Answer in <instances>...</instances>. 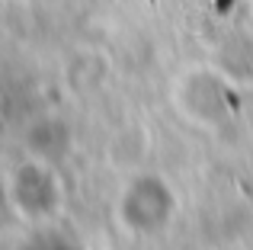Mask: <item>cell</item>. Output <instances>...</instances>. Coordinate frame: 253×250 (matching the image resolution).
I'll use <instances>...</instances> for the list:
<instances>
[{"label":"cell","instance_id":"1","mask_svg":"<svg viewBox=\"0 0 253 250\" xmlns=\"http://www.w3.org/2000/svg\"><path fill=\"white\" fill-rule=\"evenodd\" d=\"M6 199L16 215L29 221H48L58 215L64 202V189L55 167L42 157H26L10 176H6Z\"/></svg>","mask_w":253,"mask_h":250},{"label":"cell","instance_id":"2","mask_svg":"<svg viewBox=\"0 0 253 250\" xmlns=\"http://www.w3.org/2000/svg\"><path fill=\"white\" fill-rule=\"evenodd\" d=\"M116 212L122 225L135 234H154L173 218L176 196L167 186V180L157 173H141L125 183L122 196L116 202Z\"/></svg>","mask_w":253,"mask_h":250},{"label":"cell","instance_id":"3","mask_svg":"<svg viewBox=\"0 0 253 250\" xmlns=\"http://www.w3.org/2000/svg\"><path fill=\"white\" fill-rule=\"evenodd\" d=\"M179 106H186L189 116L199 122H218L228 113V100H224V87L218 81V74H209V71L189 74Z\"/></svg>","mask_w":253,"mask_h":250}]
</instances>
